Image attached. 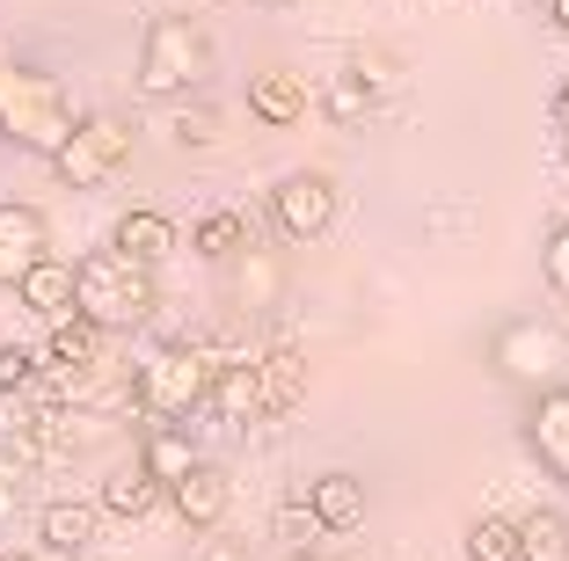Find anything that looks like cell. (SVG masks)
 Masks as SVG:
<instances>
[{
	"instance_id": "obj_3",
	"label": "cell",
	"mask_w": 569,
	"mask_h": 561,
	"mask_svg": "<svg viewBox=\"0 0 569 561\" xmlns=\"http://www.w3.org/2000/svg\"><path fill=\"white\" fill-rule=\"evenodd\" d=\"M139 96L147 102H183L212 81V37L198 16H153L139 37Z\"/></svg>"
},
{
	"instance_id": "obj_21",
	"label": "cell",
	"mask_w": 569,
	"mask_h": 561,
	"mask_svg": "<svg viewBox=\"0 0 569 561\" xmlns=\"http://www.w3.org/2000/svg\"><path fill=\"white\" fill-rule=\"evenodd\" d=\"M190 248H198L204 263H241L256 248V227H249V212H227V204H219V212H204L198 227H190Z\"/></svg>"
},
{
	"instance_id": "obj_23",
	"label": "cell",
	"mask_w": 569,
	"mask_h": 561,
	"mask_svg": "<svg viewBox=\"0 0 569 561\" xmlns=\"http://www.w3.org/2000/svg\"><path fill=\"white\" fill-rule=\"evenodd\" d=\"M468 561H526L519 518H475L468 525Z\"/></svg>"
},
{
	"instance_id": "obj_26",
	"label": "cell",
	"mask_w": 569,
	"mask_h": 561,
	"mask_svg": "<svg viewBox=\"0 0 569 561\" xmlns=\"http://www.w3.org/2000/svg\"><path fill=\"white\" fill-rule=\"evenodd\" d=\"M168 132H176V147H219V110L212 102H183V110L168 117Z\"/></svg>"
},
{
	"instance_id": "obj_2",
	"label": "cell",
	"mask_w": 569,
	"mask_h": 561,
	"mask_svg": "<svg viewBox=\"0 0 569 561\" xmlns=\"http://www.w3.org/2000/svg\"><path fill=\"white\" fill-rule=\"evenodd\" d=\"M81 132L73 117V96L51 81L44 67H22V59H0V139L22 153H59L67 139Z\"/></svg>"
},
{
	"instance_id": "obj_13",
	"label": "cell",
	"mask_w": 569,
	"mask_h": 561,
	"mask_svg": "<svg viewBox=\"0 0 569 561\" xmlns=\"http://www.w3.org/2000/svg\"><path fill=\"white\" fill-rule=\"evenodd\" d=\"M526 452H533V460L569 489V387L533 394V409H526Z\"/></svg>"
},
{
	"instance_id": "obj_29",
	"label": "cell",
	"mask_w": 569,
	"mask_h": 561,
	"mask_svg": "<svg viewBox=\"0 0 569 561\" xmlns=\"http://www.w3.org/2000/svg\"><path fill=\"white\" fill-rule=\"evenodd\" d=\"M16 503H22V495H16V474H8V467H0V532L16 525Z\"/></svg>"
},
{
	"instance_id": "obj_12",
	"label": "cell",
	"mask_w": 569,
	"mask_h": 561,
	"mask_svg": "<svg viewBox=\"0 0 569 561\" xmlns=\"http://www.w3.org/2000/svg\"><path fill=\"white\" fill-rule=\"evenodd\" d=\"M44 358H51V380H96V372H110V329L73 314L44 335Z\"/></svg>"
},
{
	"instance_id": "obj_15",
	"label": "cell",
	"mask_w": 569,
	"mask_h": 561,
	"mask_svg": "<svg viewBox=\"0 0 569 561\" xmlns=\"http://www.w3.org/2000/svg\"><path fill=\"white\" fill-rule=\"evenodd\" d=\"M161 495H168V489L147 474V467H139V452H132V460H118L110 474L96 481V503H102V518H124V525L153 518V503H161Z\"/></svg>"
},
{
	"instance_id": "obj_1",
	"label": "cell",
	"mask_w": 569,
	"mask_h": 561,
	"mask_svg": "<svg viewBox=\"0 0 569 561\" xmlns=\"http://www.w3.org/2000/svg\"><path fill=\"white\" fill-rule=\"evenodd\" d=\"M139 415L147 423H190L198 409H212L219 387V350L212 335H176V343H153L139 358Z\"/></svg>"
},
{
	"instance_id": "obj_18",
	"label": "cell",
	"mask_w": 569,
	"mask_h": 561,
	"mask_svg": "<svg viewBox=\"0 0 569 561\" xmlns=\"http://www.w3.org/2000/svg\"><path fill=\"white\" fill-rule=\"evenodd\" d=\"M139 467H147L161 489H176L190 467H204L198 445H190V423H147L139 430Z\"/></svg>"
},
{
	"instance_id": "obj_27",
	"label": "cell",
	"mask_w": 569,
	"mask_h": 561,
	"mask_svg": "<svg viewBox=\"0 0 569 561\" xmlns=\"http://www.w3.org/2000/svg\"><path fill=\"white\" fill-rule=\"evenodd\" d=\"M540 270H548V284L569 299V204L548 219V248H540Z\"/></svg>"
},
{
	"instance_id": "obj_5",
	"label": "cell",
	"mask_w": 569,
	"mask_h": 561,
	"mask_svg": "<svg viewBox=\"0 0 569 561\" xmlns=\"http://www.w3.org/2000/svg\"><path fill=\"white\" fill-rule=\"evenodd\" d=\"M489 372H497L503 387H526V394H555V387H569V329H555V321L540 314H519L503 321L497 343H489Z\"/></svg>"
},
{
	"instance_id": "obj_30",
	"label": "cell",
	"mask_w": 569,
	"mask_h": 561,
	"mask_svg": "<svg viewBox=\"0 0 569 561\" xmlns=\"http://www.w3.org/2000/svg\"><path fill=\"white\" fill-rule=\"evenodd\" d=\"M548 22H555V30L569 37V0H548Z\"/></svg>"
},
{
	"instance_id": "obj_19",
	"label": "cell",
	"mask_w": 569,
	"mask_h": 561,
	"mask_svg": "<svg viewBox=\"0 0 569 561\" xmlns=\"http://www.w3.org/2000/svg\"><path fill=\"white\" fill-rule=\"evenodd\" d=\"M256 358H263V350H256ZM256 358L227 364V372H219V387H212V415H219V423H234V430L270 423V415H263V372H256Z\"/></svg>"
},
{
	"instance_id": "obj_7",
	"label": "cell",
	"mask_w": 569,
	"mask_h": 561,
	"mask_svg": "<svg viewBox=\"0 0 569 561\" xmlns=\"http://www.w3.org/2000/svg\"><path fill=\"white\" fill-rule=\"evenodd\" d=\"M336 182L321 176V168H292V176H278V190H270V219H278L284 241H321V233L336 227Z\"/></svg>"
},
{
	"instance_id": "obj_25",
	"label": "cell",
	"mask_w": 569,
	"mask_h": 561,
	"mask_svg": "<svg viewBox=\"0 0 569 561\" xmlns=\"http://www.w3.org/2000/svg\"><path fill=\"white\" fill-rule=\"evenodd\" d=\"M519 540H526V561H569V525H562V511H526V518H519Z\"/></svg>"
},
{
	"instance_id": "obj_35",
	"label": "cell",
	"mask_w": 569,
	"mask_h": 561,
	"mask_svg": "<svg viewBox=\"0 0 569 561\" xmlns=\"http://www.w3.org/2000/svg\"><path fill=\"white\" fill-rule=\"evenodd\" d=\"M270 8H284V0H270Z\"/></svg>"
},
{
	"instance_id": "obj_8",
	"label": "cell",
	"mask_w": 569,
	"mask_h": 561,
	"mask_svg": "<svg viewBox=\"0 0 569 561\" xmlns=\"http://www.w3.org/2000/svg\"><path fill=\"white\" fill-rule=\"evenodd\" d=\"M37 263H51V219L22 198H0V284L16 292Z\"/></svg>"
},
{
	"instance_id": "obj_34",
	"label": "cell",
	"mask_w": 569,
	"mask_h": 561,
	"mask_svg": "<svg viewBox=\"0 0 569 561\" xmlns=\"http://www.w3.org/2000/svg\"><path fill=\"white\" fill-rule=\"evenodd\" d=\"M562 168H569V132H562Z\"/></svg>"
},
{
	"instance_id": "obj_16",
	"label": "cell",
	"mask_w": 569,
	"mask_h": 561,
	"mask_svg": "<svg viewBox=\"0 0 569 561\" xmlns=\"http://www.w3.org/2000/svg\"><path fill=\"white\" fill-rule=\"evenodd\" d=\"M110 248H118V256H132V263H147V270H161L168 256L183 248V233H176V219H168V212L132 204V212L118 219V233H110Z\"/></svg>"
},
{
	"instance_id": "obj_11",
	"label": "cell",
	"mask_w": 569,
	"mask_h": 561,
	"mask_svg": "<svg viewBox=\"0 0 569 561\" xmlns=\"http://www.w3.org/2000/svg\"><path fill=\"white\" fill-rule=\"evenodd\" d=\"M307 525L329 532V540H343V532L366 525V481L343 474V467H329V474L307 481Z\"/></svg>"
},
{
	"instance_id": "obj_10",
	"label": "cell",
	"mask_w": 569,
	"mask_h": 561,
	"mask_svg": "<svg viewBox=\"0 0 569 561\" xmlns=\"http://www.w3.org/2000/svg\"><path fill=\"white\" fill-rule=\"evenodd\" d=\"M168 511L183 518L190 532H219L227 525V511H234V481H227V467H190L176 489H168Z\"/></svg>"
},
{
	"instance_id": "obj_32",
	"label": "cell",
	"mask_w": 569,
	"mask_h": 561,
	"mask_svg": "<svg viewBox=\"0 0 569 561\" xmlns=\"http://www.w3.org/2000/svg\"><path fill=\"white\" fill-rule=\"evenodd\" d=\"M0 561H51V554H0Z\"/></svg>"
},
{
	"instance_id": "obj_28",
	"label": "cell",
	"mask_w": 569,
	"mask_h": 561,
	"mask_svg": "<svg viewBox=\"0 0 569 561\" xmlns=\"http://www.w3.org/2000/svg\"><path fill=\"white\" fill-rule=\"evenodd\" d=\"M198 561H249V547H241V540H219V532H204Z\"/></svg>"
},
{
	"instance_id": "obj_31",
	"label": "cell",
	"mask_w": 569,
	"mask_h": 561,
	"mask_svg": "<svg viewBox=\"0 0 569 561\" xmlns=\"http://www.w3.org/2000/svg\"><path fill=\"white\" fill-rule=\"evenodd\" d=\"M555 124H562V132H569V81L555 88Z\"/></svg>"
},
{
	"instance_id": "obj_22",
	"label": "cell",
	"mask_w": 569,
	"mask_h": 561,
	"mask_svg": "<svg viewBox=\"0 0 569 561\" xmlns=\"http://www.w3.org/2000/svg\"><path fill=\"white\" fill-rule=\"evenodd\" d=\"M278 292H284V263L270 256L263 241L249 248L234 263V299H241V314H263V307H278Z\"/></svg>"
},
{
	"instance_id": "obj_20",
	"label": "cell",
	"mask_w": 569,
	"mask_h": 561,
	"mask_svg": "<svg viewBox=\"0 0 569 561\" xmlns=\"http://www.w3.org/2000/svg\"><path fill=\"white\" fill-rule=\"evenodd\" d=\"M256 372H263V415H270V423L300 409V394H307V358L292 343H263Z\"/></svg>"
},
{
	"instance_id": "obj_6",
	"label": "cell",
	"mask_w": 569,
	"mask_h": 561,
	"mask_svg": "<svg viewBox=\"0 0 569 561\" xmlns=\"http://www.w3.org/2000/svg\"><path fill=\"white\" fill-rule=\"evenodd\" d=\"M124 161H132V124L102 110V117H81V132L51 153V176L67 182V190H102Z\"/></svg>"
},
{
	"instance_id": "obj_14",
	"label": "cell",
	"mask_w": 569,
	"mask_h": 561,
	"mask_svg": "<svg viewBox=\"0 0 569 561\" xmlns=\"http://www.w3.org/2000/svg\"><path fill=\"white\" fill-rule=\"evenodd\" d=\"M16 299L30 307L37 321H51V329H59V321H73V314H81V270H73L67 256H51V263H37L30 278L16 284Z\"/></svg>"
},
{
	"instance_id": "obj_9",
	"label": "cell",
	"mask_w": 569,
	"mask_h": 561,
	"mask_svg": "<svg viewBox=\"0 0 569 561\" xmlns=\"http://www.w3.org/2000/svg\"><path fill=\"white\" fill-rule=\"evenodd\" d=\"M96 525H102V503H81V495H51L37 511V554L51 561H81L96 547Z\"/></svg>"
},
{
	"instance_id": "obj_17",
	"label": "cell",
	"mask_w": 569,
	"mask_h": 561,
	"mask_svg": "<svg viewBox=\"0 0 569 561\" xmlns=\"http://www.w3.org/2000/svg\"><path fill=\"white\" fill-rule=\"evenodd\" d=\"M249 117L270 124V132H292V124L307 117V81H300V73H284V67L249 73Z\"/></svg>"
},
{
	"instance_id": "obj_4",
	"label": "cell",
	"mask_w": 569,
	"mask_h": 561,
	"mask_svg": "<svg viewBox=\"0 0 569 561\" xmlns=\"http://www.w3.org/2000/svg\"><path fill=\"white\" fill-rule=\"evenodd\" d=\"M81 321H96V329L110 335H132L153 321V307H161V284H153L147 263H132V256H118V248H96V256H81Z\"/></svg>"
},
{
	"instance_id": "obj_33",
	"label": "cell",
	"mask_w": 569,
	"mask_h": 561,
	"mask_svg": "<svg viewBox=\"0 0 569 561\" xmlns=\"http://www.w3.org/2000/svg\"><path fill=\"white\" fill-rule=\"evenodd\" d=\"M284 561H321V554H284Z\"/></svg>"
},
{
	"instance_id": "obj_24",
	"label": "cell",
	"mask_w": 569,
	"mask_h": 561,
	"mask_svg": "<svg viewBox=\"0 0 569 561\" xmlns=\"http://www.w3.org/2000/svg\"><path fill=\"white\" fill-rule=\"evenodd\" d=\"M51 372V358L37 343H0V394H37Z\"/></svg>"
}]
</instances>
